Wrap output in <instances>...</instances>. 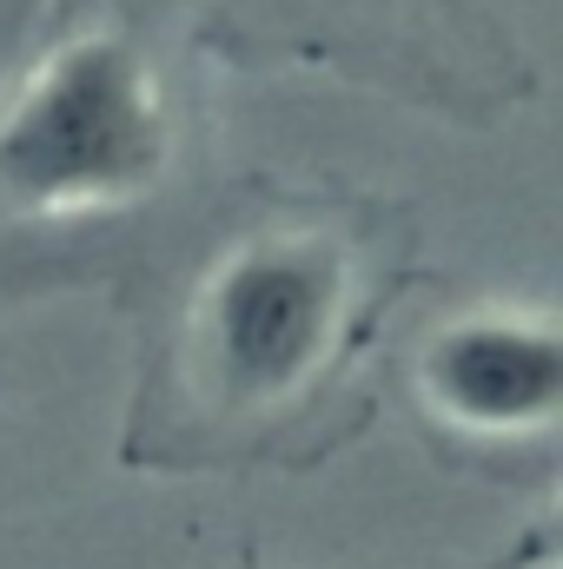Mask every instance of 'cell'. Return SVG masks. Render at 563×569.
Instances as JSON below:
<instances>
[{
  "label": "cell",
  "instance_id": "cell-1",
  "mask_svg": "<svg viewBox=\"0 0 563 569\" xmlns=\"http://www.w3.org/2000/svg\"><path fill=\"white\" fill-rule=\"evenodd\" d=\"M172 113L127 33L53 47L0 107V199L13 212H93L159 186Z\"/></svg>",
  "mask_w": 563,
  "mask_h": 569
},
{
  "label": "cell",
  "instance_id": "cell-3",
  "mask_svg": "<svg viewBox=\"0 0 563 569\" xmlns=\"http://www.w3.org/2000/svg\"><path fill=\"white\" fill-rule=\"evenodd\" d=\"M424 405L471 437H537L563 411V345L551 318L471 311L431 331L418 358Z\"/></svg>",
  "mask_w": 563,
  "mask_h": 569
},
{
  "label": "cell",
  "instance_id": "cell-2",
  "mask_svg": "<svg viewBox=\"0 0 563 569\" xmlns=\"http://www.w3.org/2000/svg\"><path fill=\"white\" fill-rule=\"evenodd\" d=\"M345 318L352 259L318 232H266L206 272L192 298V358L226 405H285L332 365Z\"/></svg>",
  "mask_w": 563,
  "mask_h": 569
}]
</instances>
